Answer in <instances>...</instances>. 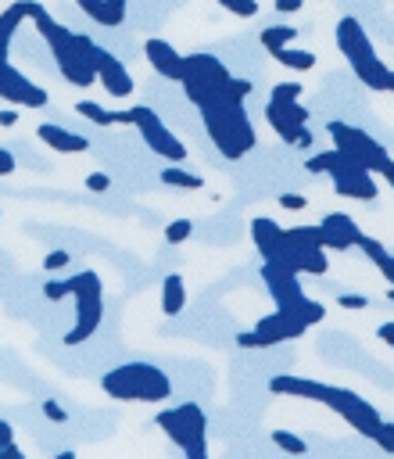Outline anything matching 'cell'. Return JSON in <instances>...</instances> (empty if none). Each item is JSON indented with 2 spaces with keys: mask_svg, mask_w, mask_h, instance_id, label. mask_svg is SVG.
Wrapping results in <instances>:
<instances>
[{
  "mask_svg": "<svg viewBox=\"0 0 394 459\" xmlns=\"http://www.w3.org/2000/svg\"><path fill=\"white\" fill-rule=\"evenodd\" d=\"M337 305H340V308L358 312V308H365V305H369V298H362V294H340V298H337Z\"/></svg>",
  "mask_w": 394,
  "mask_h": 459,
  "instance_id": "74e56055",
  "label": "cell"
},
{
  "mask_svg": "<svg viewBox=\"0 0 394 459\" xmlns=\"http://www.w3.org/2000/svg\"><path fill=\"white\" fill-rule=\"evenodd\" d=\"M93 72H97V82L115 97V100H122V97H133V75L125 72V65L111 54V50H104V47H97V54H93Z\"/></svg>",
  "mask_w": 394,
  "mask_h": 459,
  "instance_id": "9a60e30c",
  "label": "cell"
},
{
  "mask_svg": "<svg viewBox=\"0 0 394 459\" xmlns=\"http://www.w3.org/2000/svg\"><path fill=\"white\" fill-rule=\"evenodd\" d=\"M79 4V11L82 14H90L97 25H104L107 29V7H104V0H75Z\"/></svg>",
  "mask_w": 394,
  "mask_h": 459,
  "instance_id": "4dcf8cb0",
  "label": "cell"
},
{
  "mask_svg": "<svg viewBox=\"0 0 394 459\" xmlns=\"http://www.w3.org/2000/svg\"><path fill=\"white\" fill-rule=\"evenodd\" d=\"M201 118H204V133L208 140L215 143V151L229 161L244 158L251 147H254V126L244 111V100L240 97H215L208 100L204 108H197Z\"/></svg>",
  "mask_w": 394,
  "mask_h": 459,
  "instance_id": "3957f363",
  "label": "cell"
},
{
  "mask_svg": "<svg viewBox=\"0 0 394 459\" xmlns=\"http://www.w3.org/2000/svg\"><path fill=\"white\" fill-rule=\"evenodd\" d=\"M43 298H47V301H64V298H72L68 280H47V283H43Z\"/></svg>",
  "mask_w": 394,
  "mask_h": 459,
  "instance_id": "d6a6232c",
  "label": "cell"
},
{
  "mask_svg": "<svg viewBox=\"0 0 394 459\" xmlns=\"http://www.w3.org/2000/svg\"><path fill=\"white\" fill-rule=\"evenodd\" d=\"M100 391L115 402H147V405H161L172 394V380L168 373H161L150 362H125L115 366L100 377Z\"/></svg>",
  "mask_w": 394,
  "mask_h": 459,
  "instance_id": "5b68a950",
  "label": "cell"
},
{
  "mask_svg": "<svg viewBox=\"0 0 394 459\" xmlns=\"http://www.w3.org/2000/svg\"><path fill=\"white\" fill-rule=\"evenodd\" d=\"M18 122V111L14 108H0V126H14Z\"/></svg>",
  "mask_w": 394,
  "mask_h": 459,
  "instance_id": "ee69618b",
  "label": "cell"
},
{
  "mask_svg": "<svg viewBox=\"0 0 394 459\" xmlns=\"http://www.w3.org/2000/svg\"><path fill=\"white\" fill-rule=\"evenodd\" d=\"M269 391L276 394H294V398H312V402H322L330 405L351 430H358L362 437H376L383 420L376 412V405H369L365 398H358L355 391L347 387H333V384H322V380H308V377H290V373H279L269 380Z\"/></svg>",
  "mask_w": 394,
  "mask_h": 459,
  "instance_id": "6da1fadb",
  "label": "cell"
},
{
  "mask_svg": "<svg viewBox=\"0 0 394 459\" xmlns=\"http://www.w3.org/2000/svg\"><path fill=\"white\" fill-rule=\"evenodd\" d=\"M11 459H29V455H25V452H21L18 445H11Z\"/></svg>",
  "mask_w": 394,
  "mask_h": 459,
  "instance_id": "f6af8a7d",
  "label": "cell"
},
{
  "mask_svg": "<svg viewBox=\"0 0 394 459\" xmlns=\"http://www.w3.org/2000/svg\"><path fill=\"white\" fill-rule=\"evenodd\" d=\"M358 247H362V251H365V258L383 273V280L394 287V255H390L376 237H369V233H362V237H358Z\"/></svg>",
  "mask_w": 394,
  "mask_h": 459,
  "instance_id": "603a6c76",
  "label": "cell"
},
{
  "mask_svg": "<svg viewBox=\"0 0 394 459\" xmlns=\"http://www.w3.org/2000/svg\"><path fill=\"white\" fill-rule=\"evenodd\" d=\"M186 308V283L179 273H168L161 280V312L165 316H179Z\"/></svg>",
  "mask_w": 394,
  "mask_h": 459,
  "instance_id": "7402d4cb",
  "label": "cell"
},
{
  "mask_svg": "<svg viewBox=\"0 0 394 459\" xmlns=\"http://www.w3.org/2000/svg\"><path fill=\"white\" fill-rule=\"evenodd\" d=\"M261 283H265V290L272 294L276 308H283V312H297L308 326L322 323L326 308H322L319 301H308V298H304V290H301L294 269H287V265H279V262H261Z\"/></svg>",
  "mask_w": 394,
  "mask_h": 459,
  "instance_id": "30bf717a",
  "label": "cell"
},
{
  "mask_svg": "<svg viewBox=\"0 0 394 459\" xmlns=\"http://www.w3.org/2000/svg\"><path fill=\"white\" fill-rule=\"evenodd\" d=\"M308 172H322L333 179V190L340 197H351V201H376V183H373V172L358 169L344 151H322L315 158L304 161Z\"/></svg>",
  "mask_w": 394,
  "mask_h": 459,
  "instance_id": "9c48e42d",
  "label": "cell"
},
{
  "mask_svg": "<svg viewBox=\"0 0 394 459\" xmlns=\"http://www.w3.org/2000/svg\"><path fill=\"white\" fill-rule=\"evenodd\" d=\"M326 129H330V136H333V147L344 151L358 169L380 172L383 179L394 183V158H390L369 133H362V129H355V126H347V122H330Z\"/></svg>",
  "mask_w": 394,
  "mask_h": 459,
  "instance_id": "8fae6325",
  "label": "cell"
},
{
  "mask_svg": "<svg viewBox=\"0 0 394 459\" xmlns=\"http://www.w3.org/2000/svg\"><path fill=\"white\" fill-rule=\"evenodd\" d=\"M251 240H254V247H258L261 262H279V258L287 255V247H290L287 230H283L276 219H269V215L251 219Z\"/></svg>",
  "mask_w": 394,
  "mask_h": 459,
  "instance_id": "2e32d148",
  "label": "cell"
},
{
  "mask_svg": "<svg viewBox=\"0 0 394 459\" xmlns=\"http://www.w3.org/2000/svg\"><path fill=\"white\" fill-rule=\"evenodd\" d=\"M68 280V290H72V301H75V326L64 333V344L75 348L82 341H90L104 319V283L93 269H82V273H72L64 276Z\"/></svg>",
  "mask_w": 394,
  "mask_h": 459,
  "instance_id": "ba28073f",
  "label": "cell"
},
{
  "mask_svg": "<svg viewBox=\"0 0 394 459\" xmlns=\"http://www.w3.org/2000/svg\"><path fill=\"white\" fill-rule=\"evenodd\" d=\"M376 333H380V341H383V344H390V348H394V323H383Z\"/></svg>",
  "mask_w": 394,
  "mask_h": 459,
  "instance_id": "7bdbcfd3",
  "label": "cell"
},
{
  "mask_svg": "<svg viewBox=\"0 0 394 459\" xmlns=\"http://www.w3.org/2000/svg\"><path fill=\"white\" fill-rule=\"evenodd\" d=\"M36 136H39L47 147L61 151V154H86V151H90V140H86L82 133H72V129L54 126V122H43V126L36 129Z\"/></svg>",
  "mask_w": 394,
  "mask_h": 459,
  "instance_id": "d6986e66",
  "label": "cell"
},
{
  "mask_svg": "<svg viewBox=\"0 0 394 459\" xmlns=\"http://www.w3.org/2000/svg\"><path fill=\"white\" fill-rule=\"evenodd\" d=\"M190 233H193V222H190V219H172V222L165 226V240H168V244H186Z\"/></svg>",
  "mask_w": 394,
  "mask_h": 459,
  "instance_id": "83f0119b",
  "label": "cell"
},
{
  "mask_svg": "<svg viewBox=\"0 0 394 459\" xmlns=\"http://www.w3.org/2000/svg\"><path fill=\"white\" fill-rule=\"evenodd\" d=\"M107 7V29H118L125 22V11H129V0H104Z\"/></svg>",
  "mask_w": 394,
  "mask_h": 459,
  "instance_id": "1f68e13d",
  "label": "cell"
},
{
  "mask_svg": "<svg viewBox=\"0 0 394 459\" xmlns=\"http://www.w3.org/2000/svg\"><path fill=\"white\" fill-rule=\"evenodd\" d=\"M129 126L140 129V140L147 143V151H154V154L165 158L168 165H183V161H186V143L158 118L154 108H147V104H129Z\"/></svg>",
  "mask_w": 394,
  "mask_h": 459,
  "instance_id": "7c38bea8",
  "label": "cell"
},
{
  "mask_svg": "<svg viewBox=\"0 0 394 459\" xmlns=\"http://www.w3.org/2000/svg\"><path fill=\"white\" fill-rule=\"evenodd\" d=\"M32 25H36V32L43 36V43L50 47V54H54L57 72L64 75V82H72V86H79V90H86V86L97 82V72H93V65L79 54V47H75V32H72L68 25H61L47 7L32 18Z\"/></svg>",
  "mask_w": 394,
  "mask_h": 459,
  "instance_id": "8992f818",
  "label": "cell"
},
{
  "mask_svg": "<svg viewBox=\"0 0 394 459\" xmlns=\"http://www.w3.org/2000/svg\"><path fill=\"white\" fill-rule=\"evenodd\" d=\"M154 423L179 448H186L193 441H208V416H204V409L197 402H186V405H176V409H161L154 416Z\"/></svg>",
  "mask_w": 394,
  "mask_h": 459,
  "instance_id": "5bb4252c",
  "label": "cell"
},
{
  "mask_svg": "<svg viewBox=\"0 0 394 459\" xmlns=\"http://www.w3.org/2000/svg\"><path fill=\"white\" fill-rule=\"evenodd\" d=\"M337 50L347 57V65H351V72L358 75L362 86H369V90H390V75L394 72L376 57V50H373V43H369V36H365V29H362L358 18L344 14L337 22Z\"/></svg>",
  "mask_w": 394,
  "mask_h": 459,
  "instance_id": "52a82bcc",
  "label": "cell"
},
{
  "mask_svg": "<svg viewBox=\"0 0 394 459\" xmlns=\"http://www.w3.org/2000/svg\"><path fill=\"white\" fill-rule=\"evenodd\" d=\"M82 186H86L90 194H104V190H111V176H107V172H90V176L82 179Z\"/></svg>",
  "mask_w": 394,
  "mask_h": 459,
  "instance_id": "836d02e7",
  "label": "cell"
},
{
  "mask_svg": "<svg viewBox=\"0 0 394 459\" xmlns=\"http://www.w3.org/2000/svg\"><path fill=\"white\" fill-rule=\"evenodd\" d=\"M75 115L86 118V122H93V126H100V129H107V126H129V108L125 111H111V108H104L97 100H75Z\"/></svg>",
  "mask_w": 394,
  "mask_h": 459,
  "instance_id": "44dd1931",
  "label": "cell"
},
{
  "mask_svg": "<svg viewBox=\"0 0 394 459\" xmlns=\"http://www.w3.org/2000/svg\"><path fill=\"white\" fill-rule=\"evenodd\" d=\"M54 459H79V455H75V452H57Z\"/></svg>",
  "mask_w": 394,
  "mask_h": 459,
  "instance_id": "bcb514c9",
  "label": "cell"
},
{
  "mask_svg": "<svg viewBox=\"0 0 394 459\" xmlns=\"http://www.w3.org/2000/svg\"><path fill=\"white\" fill-rule=\"evenodd\" d=\"M161 183L165 186H179V190H201L204 186V179L197 172H186L183 165H165L161 169Z\"/></svg>",
  "mask_w": 394,
  "mask_h": 459,
  "instance_id": "d4e9b609",
  "label": "cell"
},
{
  "mask_svg": "<svg viewBox=\"0 0 394 459\" xmlns=\"http://www.w3.org/2000/svg\"><path fill=\"white\" fill-rule=\"evenodd\" d=\"M265 122L276 129L279 140H287V143H294V147H312V129H304L301 122H294L276 100L265 104Z\"/></svg>",
  "mask_w": 394,
  "mask_h": 459,
  "instance_id": "ac0fdd59",
  "label": "cell"
},
{
  "mask_svg": "<svg viewBox=\"0 0 394 459\" xmlns=\"http://www.w3.org/2000/svg\"><path fill=\"white\" fill-rule=\"evenodd\" d=\"M39 11H43V4H36V0H14L11 7L0 11V100H7L14 108H32V111L47 108L50 97H47L43 86H36L32 79H25L11 65L7 54H11V36L18 32V25L21 22H32Z\"/></svg>",
  "mask_w": 394,
  "mask_h": 459,
  "instance_id": "7a4b0ae2",
  "label": "cell"
},
{
  "mask_svg": "<svg viewBox=\"0 0 394 459\" xmlns=\"http://www.w3.org/2000/svg\"><path fill=\"white\" fill-rule=\"evenodd\" d=\"M373 441H376L383 452H390V455H394V423H383V427H380V434H376Z\"/></svg>",
  "mask_w": 394,
  "mask_h": 459,
  "instance_id": "e575fe53",
  "label": "cell"
},
{
  "mask_svg": "<svg viewBox=\"0 0 394 459\" xmlns=\"http://www.w3.org/2000/svg\"><path fill=\"white\" fill-rule=\"evenodd\" d=\"M183 93L190 104L204 108L208 100L215 97H247L251 93V82L247 79H236L215 54H183V79H179Z\"/></svg>",
  "mask_w": 394,
  "mask_h": 459,
  "instance_id": "277c9868",
  "label": "cell"
},
{
  "mask_svg": "<svg viewBox=\"0 0 394 459\" xmlns=\"http://www.w3.org/2000/svg\"><path fill=\"white\" fill-rule=\"evenodd\" d=\"M301 4L304 0H276V11L279 14H294V11H301Z\"/></svg>",
  "mask_w": 394,
  "mask_h": 459,
  "instance_id": "b9f144b4",
  "label": "cell"
},
{
  "mask_svg": "<svg viewBox=\"0 0 394 459\" xmlns=\"http://www.w3.org/2000/svg\"><path fill=\"white\" fill-rule=\"evenodd\" d=\"M294 39H297V29H294V25H269V29H261V47H265V50L287 47V43H294Z\"/></svg>",
  "mask_w": 394,
  "mask_h": 459,
  "instance_id": "484cf974",
  "label": "cell"
},
{
  "mask_svg": "<svg viewBox=\"0 0 394 459\" xmlns=\"http://www.w3.org/2000/svg\"><path fill=\"white\" fill-rule=\"evenodd\" d=\"M14 165H18V161H14V154H11L7 147H0V176H11V172H14Z\"/></svg>",
  "mask_w": 394,
  "mask_h": 459,
  "instance_id": "60d3db41",
  "label": "cell"
},
{
  "mask_svg": "<svg viewBox=\"0 0 394 459\" xmlns=\"http://www.w3.org/2000/svg\"><path fill=\"white\" fill-rule=\"evenodd\" d=\"M322 230H330V237L337 240V251L355 247V244H358V237H362L358 222H355L351 215H344V212H330V215H322Z\"/></svg>",
  "mask_w": 394,
  "mask_h": 459,
  "instance_id": "ffe728a7",
  "label": "cell"
},
{
  "mask_svg": "<svg viewBox=\"0 0 394 459\" xmlns=\"http://www.w3.org/2000/svg\"><path fill=\"white\" fill-rule=\"evenodd\" d=\"M43 416H47L50 423H64V420H68V412H64V409H61L54 398H47V402H43Z\"/></svg>",
  "mask_w": 394,
  "mask_h": 459,
  "instance_id": "8d00e7d4",
  "label": "cell"
},
{
  "mask_svg": "<svg viewBox=\"0 0 394 459\" xmlns=\"http://www.w3.org/2000/svg\"><path fill=\"white\" fill-rule=\"evenodd\" d=\"M279 204H283V208H290V212H301L308 201H304L301 194H279Z\"/></svg>",
  "mask_w": 394,
  "mask_h": 459,
  "instance_id": "ab89813d",
  "label": "cell"
},
{
  "mask_svg": "<svg viewBox=\"0 0 394 459\" xmlns=\"http://www.w3.org/2000/svg\"><path fill=\"white\" fill-rule=\"evenodd\" d=\"M301 93H304L301 82H276L272 93H269V100H276V104H290V100H297Z\"/></svg>",
  "mask_w": 394,
  "mask_h": 459,
  "instance_id": "f1b7e54d",
  "label": "cell"
},
{
  "mask_svg": "<svg viewBox=\"0 0 394 459\" xmlns=\"http://www.w3.org/2000/svg\"><path fill=\"white\" fill-rule=\"evenodd\" d=\"M272 445H276L279 452H287V455H304V452H308V445H304L297 434H290V430H272Z\"/></svg>",
  "mask_w": 394,
  "mask_h": 459,
  "instance_id": "4316f807",
  "label": "cell"
},
{
  "mask_svg": "<svg viewBox=\"0 0 394 459\" xmlns=\"http://www.w3.org/2000/svg\"><path fill=\"white\" fill-rule=\"evenodd\" d=\"M64 265H68V251H50V255H43V269H47V273L64 269Z\"/></svg>",
  "mask_w": 394,
  "mask_h": 459,
  "instance_id": "d590c367",
  "label": "cell"
},
{
  "mask_svg": "<svg viewBox=\"0 0 394 459\" xmlns=\"http://www.w3.org/2000/svg\"><path fill=\"white\" fill-rule=\"evenodd\" d=\"M143 57H147V65L161 75V79H172V82H179L183 79V54L168 43V39H147L143 43Z\"/></svg>",
  "mask_w": 394,
  "mask_h": 459,
  "instance_id": "e0dca14e",
  "label": "cell"
},
{
  "mask_svg": "<svg viewBox=\"0 0 394 459\" xmlns=\"http://www.w3.org/2000/svg\"><path fill=\"white\" fill-rule=\"evenodd\" d=\"M308 330V323L297 316V312H269L254 323V330H240L236 333V344L240 348H272V344H283V341H294Z\"/></svg>",
  "mask_w": 394,
  "mask_h": 459,
  "instance_id": "4fadbf2b",
  "label": "cell"
},
{
  "mask_svg": "<svg viewBox=\"0 0 394 459\" xmlns=\"http://www.w3.org/2000/svg\"><path fill=\"white\" fill-rule=\"evenodd\" d=\"M215 4H222L236 18H254L258 14V0H215Z\"/></svg>",
  "mask_w": 394,
  "mask_h": 459,
  "instance_id": "f546056e",
  "label": "cell"
},
{
  "mask_svg": "<svg viewBox=\"0 0 394 459\" xmlns=\"http://www.w3.org/2000/svg\"><path fill=\"white\" fill-rule=\"evenodd\" d=\"M183 455H186V459H211V455H208V441H193V445H186Z\"/></svg>",
  "mask_w": 394,
  "mask_h": 459,
  "instance_id": "f35d334b",
  "label": "cell"
},
{
  "mask_svg": "<svg viewBox=\"0 0 394 459\" xmlns=\"http://www.w3.org/2000/svg\"><path fill=\"white\" fill-rule=\"evenodd\" d=\"M279 65H287V68H294V72H308L312 65H315V54L312 50H297V47H276V50H269Z\"/></svg>",
  "mask_w": 394,
  "mask_h": 459,
  "instance_id": "cb8c5ba5",
  "label": "cell"
}]
</instances>
